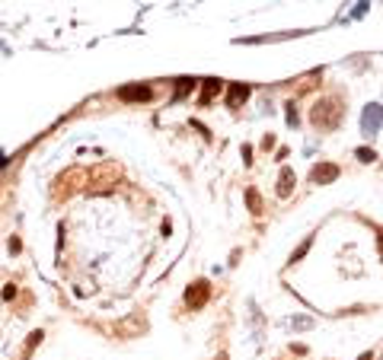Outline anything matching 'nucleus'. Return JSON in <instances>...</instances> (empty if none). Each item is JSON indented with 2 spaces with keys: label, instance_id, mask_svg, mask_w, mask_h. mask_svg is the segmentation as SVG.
I'll return each instance as SVG.
<instances>
[{
  "label": "nucleus",
  "instance_id": "1",
  "mask_svg": "<svg viewBox=\"0 0 383 360\" xmlns=\"http://www.w3.org/2000/svg\"><path fill=\"white\" fill-rule=\"evenodd\" d=\"M339 118H342V109H339V102H335V99H326V102H319L316 109H313V125L316 128H335V125H339Z\"/></svg>",
  "mask_w": 383,
  "mask_h": 360
},
{
  "label": "nucleus",
  "instance_id": "2",
  "mask_svg": "<svg viewBox=\"0 0 383 360\" xmlns=\"http://www.w3.org/2000/svg\"><path fill=\"white\" fill-rule=\"evenodd\" d=\"M361 125H364V134H377V131L383 128V109H380V105H367Z\"/></svg>",
  "mask_w": 383,
  "mask_h": 360
},
{
  "label": "nucleus",
  "instance_id": "3",
  "mask_svg": "<svg viewBox=\"0 0 383 360\" xmlns=\"http://www.w3.org/2000/svg\"><path fill=\"white\" fill-rule=\"evenodd\" d=\"M310 178H313L316 185H329V182L339 178V166H335V163H322V166H316V169L310 172Z\"/></svg>",
  "mask_w": 383,
  "mask_h": 360
},
{
  "label": "nucleus",
  "instance_id": "4",
  "mask_svg": "<svg viewBox=\"0 0 383 360\" xmlns=\"http://www.w3.org/2000/svg\"><path fill=\"white\" fill-rule=\"evenodd\" d=\"M185 299H188V306H195V309H198V306H205V299H208V284H205V281H198V284L185 293Z\"/></svg>",
  "mask_w": 383,
  "mask_h": 360
},
{
  "label": "nucleus",
  "instance_id": "5",
  "mask_svg": "<svg viewBox=\"0 0 383 360\" xmlns=\"http://www.w3.org/2000/svg\"><path fill=\"white\" fill-rule=\"evenodd\" d=\"M118 96H122L125 102H138V99H150V86H125V89H118Z\"/></svg>",
  "mask_w": 383,
  "mask_h": 360
},
{
  "label": "nucleus",
  "instance_id": "6",
  "mask_svg": "<svg viewBox=\"0 0 383 360\" xmlns=\"http://www.w3.org/2000/svg\"><path fill=\"white\" fill-rule=\"evenodd\" d=\"M291 188H294V172L291 169H281V178H278V195L287 198L291 195Z\"/></svg>",
  "mask_w": 383,
  "mask_h": 360
},
{
  "label": "nucleus",
  "instance_id": "7",
  "mask_svg": "<svg viewBox=\"0 0 383 360\" xmlns=\"http://www.w3.org/2000/svg\"><path fill=\"white\" fill-rule=\"evenodd\" d=\"M246 96H249V86H239V83H236V86H230V99H227V102L236 105L239 99H246Z\"/></svg>",
  "mask_w": 383,
  "mask_h": 360
},
{
  "label": "nucleus",
  "instance_id": "8",
  "mask_svg": "<svg viewBox=\"0 0 383 360\" xmlns=\"http://www.w3.org/2000/svg\"><path fill=\"white\" fill-rule=\"evenodd\" d=\"M217 89H221V80H205V93H201V102H208Z\"/></svg>",
  "mask_w": 383,
  "mask_h": 360
},
{
  "label": "nucleus",
  "instance_id": "9",
  "mask_svg": "<svg viewBox=\"0 0 383 360\" xmlns=\"http://www.w3.org/2000/svg\"><path fill=\"white\" fill-rule=\"evenodd\" d=\"M246 198H249V207H253V214H262V201L256 191H246Z\"/></svg>",
  "mask_w": 383,
  "mask_h": 360
},
{
  "label": "nucleus",
  "instance_id": "10",
  "mask_svg": "<svg viewBox=\"0 0 383 360\" xmlns=\"http://www.w3.org/2000/svg\"><path fill=\"white\" fill-rule=\"evenodd\" d=\"M358 160H364V163H374V160H377V153H374V150H367V147H358Z\"/></svg>",
  "mask_w": 383,
  "mask_h": 360
},
{
  "label": "nucleus",
  "instance_id": "11",
  "mask_svg": "<svg viewBox=\"0 0 383 360\" xmlns=\"http://www.w3.org/2000/svg\"><path fill=\"white\" fill-rule=\"evenodd\" d=\"M307 249H310V239H307V243H304V246H300V249H297L294 255H291V261H300V258L307 255Z\"/></svg>",
  "mask_w": 383,
  "mask_h": 360
},
{
  "label": "nucleus",
  "instance_id": "12",
  "mask_svg": "<svg viewBox=\"0 0 383 360\" xmlns=\"http://www.w3.org/2000/svg\"><path fill=\"white\" fill-rule=\"evenodd\" d=\"M358 360H374V357H370V354H361V357H358Z\"/></svg>",
  "mask_w": 383,
  "mask_h": 360
}]
</instances>
